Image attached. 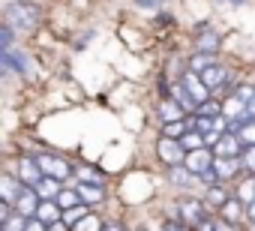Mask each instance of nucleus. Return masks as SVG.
Segmentation results:
<instances>
[{
    "instance_id": "obj_14",
    "label": "nucleus",
    "mask_w": 255,
    "mask_h": 231,
    "mask_svg": "<svg viewBox=\"0 0 255 231\" xmlns=\"http://www.w3.org/2000/svg\"><path fill=\"white\" fill-rule=\"evenodd\" d=\"M213 153H216V156H240V153H243V141H240L234 132H225V135H219V141L213 144Z\"/></svg>"
},
{
    "instance_id": "obj_39",
    "label": "nucleus",
    "mask_w": 255,
    "mask_h": 231,
    "mask_svg": "<svg viewBox=\"0 0 255 231\" xmlns=\"http://www.w3.org/2000/svg\"><path fill=\"white\" fill-rule=\"evenodd\" d=\"M135 3L144 9H156V6H162V0H135Z\"/></svg>"
},
{
    "instance_id": "obj_21",
    "label": "nucleus",
    "mask_w": 255,
    "mask_h": 231,
    "mask_svg": "<svg viewBox=\"0 0 255 231\" xmlns=\"http://www.w3.org/2000/svg\"><path fill=\"white\" fill-rule=\"evenodd\" d=\"M36 219H42L45 225L60 222V219H63V207H60L57 201H42V204H39V210H36Z\"/></svg>"
},
{
    "instance_id": "obj_28",
    "label": "nucleus",
    "mask_w": 255,
    "mask_h": 231,
    "mask_svg": "<svg viewBox=\"0 0 255 231\" xmlns=\"http://www.w3.org/2000/svg\"><path fill=\"white\" fill-rule=\"evenodd\" d=\"M84 216H90V210H87V204H78V207H69V210H63V222L72 228V225H78Z\"/></svg>"
},
{
    "instance_id": "obj_10",
    "label": "nucleus",
    "mask_w": 255,
    "mask_h": 231,
    "mask_svg": "<svg viewBox=\"0 0 255 231\" xmlns=\"http://www.w3.org/2000/svg\"><path fill=\"white\" fill-rule=\"evenodd\" d=\"M21 192H24V183L18 180V174H9V171H0V198H3L6 204H15Z\"/></svg>"
},
{
    "instance_id": "obj_18",
    "label": "nucleus",
    "mask_w": 255,
    "mask_h": 231,
    "mask_svg": "<svg viewBox=\"0 0 255 231\" xmlns=\"http://www.w3.org/2000/svg\"><path fill=\"white\" fill-rule=\"evenodd\" d=\"M75 189H78V195H81V204H99V201L105 198L102 183H78Z\"/></svg>"
},
{
    "instance_id": "obj_46",
    "label": "nucleus",
    "mask_w": 255,
    "mask_h": 231,
    "mask_svg": "<svg viewBox=\"0 0 255 231\" xmlns=\"http://www.w3.org/2000/svg\"><path fill=\"white\" fill-rule=\"evenodd\" d=\"M105 231H123V228H120V225H108Z\"/></svg>"
},
{
    "instance_id": "obj_8",
    "label": "nucleus",
    "mask_w": 255,
    "mask_h": 231,
    "mask_svg": "<svg viewBox=\"0 0 255 231\" xmlns=\"http://www.w3.org/2000/svg\"><path fill=\"white\" fill-rule=\"evenodd\" d=\"M15 174H18V180L24 183V186H36L45 174H42V165H39V159H33V156H24L21 162H18V168H15Z\"/></svg>"
},
{
    "instance_id": "obj_49",
    "label": "nucleus",
    "mask_w": 255,
    "mask_h": 231,
    "mask_svg": "<svg viewBox=\"0 0 255 231\" xmlns=\"http://www.w3.org/2000/svg\"><path fill=\"white\" fill-rule=\"evenodd\" d=\"M138 231H147V228H138Z\"/></svg>"
},
{
    "instance_id": "obj_32",
    "label": "nucleus",
    "mask_w": 255,
    "mask_h": 231,
    "mask_svg": "<svg viewBox=\"0 0 255 231\" xmlns=\"http://www.w3.org/2000/svg\"><path fill=\"white\" fill-rule=\"evenodd\" d=\"M240 162H243V174H255V144L252 147H243Z\"/></svg>"
},
{
    "instance_id": "obj_15",
    "label": "nucleus",
    "mask_w": 255,
    "mask_h": 231,
    "mask_svg": "<svg viewBox=\"0 0 255 231\" xmlns=\"http://www.w3.org/2000/svg\"><path fill=\"white\" fill-rule=\"evenodd\" d=\"M156 114H159V120H162V123H174V120H183V117H186V111H183L171 96H162V99H159Z\"/></svg>"
},
{
    "instance_id": "obj_43",
    "label": "nucleus",
    "mask_w": 255,
    "mask_h": 231,
    "mask_svg": "<svg viewBox=\"0 0 255 231\" xmlns=\"http://www.w3.org/2000/svg\"><path fill=\"white\" fill-rule=\"evenodd\" d=\"M246 111H249V117H255V93L249 96V102H246Z\"/></svg>"
},
{
    "instance_id": "obj_44",
    "label": "nucleus",
    "mask_w": 255,
    "mask_h": 231,
    "mask_svg": "<svg viewBox=\"0 0 255 231\" xmlns=\"http://www.w3.org/2000/svg\"><path fill=\"white\" fill-rule=\"evenodd\" d=\"M246 222H255V201L246 207Z\"/></svg>"
},
{
    "instance_id": "obj_38",
    "label": "nucleus",
    "mask_w": 255,
    "mask_h": 231,
    "mask_svg": "<svg viewBox=\"0 0 255 231\" xmlns=\"http://www.w3.org/2000/svg\"><path fill=\"white\" fill-rule=\"evenodd\" d=\"M9 207H12V204H6L3 198H0V225H3V222H6V219L12 216V210H9Z\"/></svg>"
},
{
    "instance_id": "obj_48",
    "label": "nucleus",
    "mask_w": 255,
    "mask_h": 231,
    "mask_svg": "<svg viewBox=\"0 0 255 231\" xmlns=\"http://www.w3.org/2000/svg\"><path fill=\"white\" fill-rule=\"evenodd\" d=\"M228 3H234V6H240V3H243V0H228Z\"/></svg>"
},
{
    "instance_id": "obj_45",
    "label": "nucleus",
    "mask_w": 255,
    "mask_h": 231,
    "mask_svg": "<svg viewBox=\"0 0 255 231\" xmlns=\"http://www.w3.org/2000/svg\"><path fill=\"white\" fill-rule=\"evenodd\" d=\"M6 72H9V66H6V63H3V60H0V78H3V75H6Z\"/></svg>"
},
{
    "instance_id": "obj_42",
    "label": "nucleus",
    "mask_w": 255,
    "mask_h": 231,
    "mask_svg": "<svg viewBox=\"0 0 255 231\" xmlns=\"http://www.w3.org/2000/svg\"><path fill=\"white\" fill-rule=\"evenodd\" d=\"M216 231H237V228L228 225V222H222V219H216Z\"/></svg>"
},
{
    "instance_id": "obj_12",
    "label": "nucleus",
    "mask_w": 255,
    "mask_h": 231,
    "mask_svg": "<svg viewBox=\"0 0 255 231\" xmlns=\"http://www.w3.org/2000/svg\"><path fill=\"white\" fill-rule=\"evenodd\" d=\"M213 171H216L219 180L225 183V180H234V177L243 174V162H240V156H216Z\"/></svg>"
},
{
    "instance_id": "obj_33",
    "label": "nucleus",
    "mask_w": 255,
    "mask_h": 231,
    "mask_svg": "<svg viewBox=\"0 0 255 231\" xmlns=\"http://www.w3.org/2000/svg\"><path fill=\"white\" fill-rule=\"evenodd\" d=\"M24 225H27V219L15 213V216H9V219H6L3 225H0V228H3V231H24Z\"/></svg>"
},
{
    "instance_id": "obj_11",
    "label": "nucleus",
    "mask_w": 255,
    "mask_h": 231,
    "mask_svg": "<svg viewBox=\"0 0 255 231\" xmlns=\"http://www.w3.org/2000/svg\"><path fill=\"white\" fill-rule=\"evenodd\" d=\"M195 51H204V54H216L219 51V33L210 24H198V30H195Z\"/></svg>"
},
{
    "instance_id": "obj_6",
    "label": "nucleus",
    "mask_w": 255,
    "mask_h": 231,
    "mask_svg": "<svg viewBox=\"0 0 255 231\" xmlns=\"http://www.w3.org/2000/svg\"><path fill=\"white\" fill-rule=\"evenodd\" d=\"M213 162H216V153H213L210 147L192 150V153H186V159H183V165H186L195 177H201L204 171H210V168H213Z\"/></svg>"
},
{
    "instance_id": "obj_20",
    "label": "nucleus",
    "mask_w": 255,
    "mask_h": 231,
    "mask_svg": "<svg viewBox=\"0 0 255 231\" xmlns=\"http://www.w3.org/2000/svg\"><path fill=\"white\" fill-rule=\"evenodd\" d=\"M168 180H171L174 186L186 189V186H192V183H195L198 177H195V174H192V171H189L186 165H171V168H168Z\"/></svg>"
},
{
    "instance_id": "obj_24",
    "label": "nucleus",
    "mask_w": 255,
    "mask_h": 231,
    "mask_svg": "<svg viewBox=\"0 0 255 231\" xmlns=\"http://www.w3.org/2000/svg\"><path fill=\"white\" fill-rule=\"evenodd\" d=\"M213 63H216V54H204V51H195V54L189 57V63H186V66H189V72H198V75H201V72H204V69H210Z\"/></svg>"
},
{
    "instance_id": "obj_41",
    "label": "nucleus",
    "mask_w": 255,
    "mask_h": 231,
    "mask_svg": "<svg viewBox=\"0 0 255 231\" xmlns=\"http://www.w3.org/2000/svg\"><path fill=\"white\" fill-rule=\"evenodd\" d=\"M48 231H69V225L60 219V222H51V225H48Z\"/></svg>"
},
{
    "instance_id": "obj_40",
    "label": "nucleus",
    "mask_w": 255,
    "mask_h": 231,
    "mask_svg": "<svg viewBox=\"0 0 255 231\" xmlns=\"http://www.w3.org/2000/svg\"><path fill=\"white\" fill-rule=\"evenodd\" d=\"M195 231H216V219H204Z\"/></svg>"
},
{
    "instance_id": "obj_23",
    "label": "nucleus",
    "mask_w": 255,
    "mask_h": 231,
    "mask_svg": "<svg viewBox=\"0 0 255 231\" xmlns=\"http://www.w3.org/2000/svg\"><path fill=\"white\" fill-rule=\"evenodd\" d=\"M246 207L255 201V174H243V180H240V186H237V192H234Z\"/></svg>"
},
{
    "instance_id": "obj_30",
    "label": "nucleus",
    "mask_w": 255,
    "mask_h": 231,
    "mask_svg": "<svg viewBox=\"0 0 255 231\" xmlns=\"http://www.w3.org/2000/svg\"><path fill=\"white\" fill-rule=\"evenodd\" d=\"M72 231H105V225H102V222L90 213V216H84L78 225H72Z\"/></svg>"
},
{
    "instance_id": "obj_5",
    "label": "nucleus",
    "mask_w": 255,
    "mask_h": 231,
    "mask_svg": "<svg viewBox=\"0 0 255 231\" xmlns=\"http://www.w3.org/2000/svg\"><path fill=\"white\" fill-rule=\"evenodd\" d=\"M36 159H39V165H42V174H45V177L66 180V177L72 174V165H69L63 156H54V153H39Z\"/></svg>"
},
{
    "instance_id": "obj_4",
    "label": "nucleus",
    "mask_w": 255,
    "mask_h": 231,
    "mask_svg": "<svg viewBox=\"0 0 255 231\" xmlns=\"http://www.w3.org/2000/svg\"><path fill=\"white\" fill-rule=\"evenodd\" d=\"M156 153H159V159L171 168V165H183V159H186V150H183V144L177 141V138H165V135H159V141H156Z\"/></svg>"
},
{
    "instance_id": "obj_3",
    "label": "nucleus",
    "mask_w": 255,
    "mask_h": 231,
    "mask_svg": "<svg viewBox=\"0 0 255 231\" xmlns=\"http://www.w3.org/2000/svg\"><path fill=\"white\" fill-rule=\"evenodd\" d=\"M201 81L207 84L210 96H216V99H219V93H225V87H228V66L216 60L210 69H204V72H201Z\"/></svg>"
},
{
    "instance_id": "obj_25",
    "label": "nucleus",
    "mask_w": 255,
    "mask_h": 231,
    "mask_svg": "<svg viewBox=\"0 0 255 231\" xmlns=\"http://www.w3.org/2000/svg\"><path fill=\"white\" fill-rule=\"evenodd\" d=\"M195 114L198 117H222V99H207V102H201L198 108H195Z\"/></svg>"
},
{
    "instance_id": "obj_9",
    "label": "nucleus",
    "mask_w": 255,
    "mask_h": 231,
    "mask_svg": "<svg viewBox=\"0 0 255 231\" xmlns=\"http://www.w3.org/2000/svg\"><path fill=\"white\" fill-rule=\"evenodd\" d=\"M243 207H246V204H243L237 195H231V198H228V201L219 207V219H222V222H228V225H234V228H240V225L246 222V213H243Z\"/></svg>"
},
{
    "instance_id": "obj_36",
    "label": "nucleus",
    "mask_w": 255,
    "mask_h": 231,
    "mask_svg": "<svg viewBox=\"0 0 255 231\" xmlns=\"http://www.w3.org/2000/svg\"><path fill=\"white\" fill-rule=\"evenodd\" d=\"M162 231H189V228H186L180 219H174V216H171V219H165V222H162Z\"/></svg>"
},
{
    "instance_id": "obj_50",
    "label": "nucleus",
    "mask_w": 255,
    "mask_h": 231,
    "mask_svg": "<svg viewBox=\"0 0 255 231\" xmlns=\"http://www.w3.org/2000/svg\"><path fill=\"white\" fill-rule=\"evenodd\" d=\"M0 231H3V228H0Z\"/></svg>"
},
{
    "instance_id": "obj_31",
    "label": "nucleus",
    "mask_w": 255,
    "mask_h": 231,
    "mask_svg": "<svg viewBox=\"0 0 255 231\" xmlns=\"http://www.w3.org/2000/svg\"><path fill=\"white\" fill-rule=\"evenodd\" d=\"M237 138L243 141V147H252L255 144V117H249V123L237 132Z\"/></svg>"
},
{
    "instance_id": "obj_27",
    "label": "nucleus",
    "mask_w": 255,
    "mask_h": 231,
    "mask_svg": "<svg viewBox=\"0 0 255 231\" xmlns=\"http://www.w3.org/2000/svg\"><path fill=\"white\" fill-rule=\"evenodd\" d=\"M186 132H189V123H186V120H174V123H162V135H165V138H177V141H180V138H183Z\"/></svg>"
},
{
    "instance_id": "obj_13",
    "label": "nucleus",
    "mask_w": 255,
    "mask_h": 231,
    "mask_svg": "<svg viewBox=\"0 0 255 231\" xmlns=\"http://www.w3.org/2000/svg\"><path fill=\"white\" fill-rule=\"evenodd\" d=\"M39 195H36V189H30V186H24V192L18 195V201L12 204L15 207V213L18 216H24V219H30V216H36V210H39Z\"/></svg>"
},
{
    "instance_id": "obj_37",
    "label": "nucleus",
    "mask_w": 255,
    "mask_h": 231,
    "mask_svg": "<svg viewBox=\"0 0 255 231\" xmlns=\"http://www.w3.org/2000/svg\"><path fill=\"white\" fill-rule=\"evenodd\" d=\"M24 231H48V225H45L42 219H36V216H30V219H27V225H24Z\"/></svg>"
},
{
    "instance_id": "obj_17",
    "label": "nucleus",
    "mask_w": 255,
    "mask_h": 231,
    "mask_svg": "<svg viewBox=\"0 0 255 231\" xmlns=\"http://www.w3.org/2000/svg\"><path fill=\"white\" fill-rule=\"evenodd\" d=\"M33 189H36L39 201H57V195H60V180H54V177H42Z\"/></svg>"
},
{
    "instance_id": "obj_29",
    "label": "nucleus",
    "mask_w": 255,
    "mask_h": 231,
    "mask_svg": "<svg viewBox=\"0 0 255 231\" xmlns=\"http://www.w3.org/2000/svg\"><path fill=\"white\" fill-rule=\"evenodd\" d=\"M57 204H60L63 210H69V207H78V204H81V195H78V189H60V195H57Z\"/></svg>"
},
{
    "instance_id": "obj_26",
    "label": "nucleus",
    "mask_w": 255,
    "mask_h": 231,
    "mask_svg": "<svg viewBox=\"0 0 255 231\" xmlns=\"http://www.w3.org/2000/svg\"><path fill=\"white\" fill-rule=\"evenodd\" d=\"M180 144H183V150L186 153H192V150H201V147H207V141H204V135L198 132V129H189L183 138H180Z\"/></svg>"
},
{
    "instance_id": "obj_2",
    "label": "nucleus",
    "mask_w": 255,
    "mask_h": 231,
    "mask_svg": "<svg viewBox=\"0 0 255 231\" xmlns=\"http://www.w3.org/2000/svg\"><path fill=\"white\" fill-rule=\"evenodd\" d=\"M207 204L201 201V198H192V195H186V198H180L177 204H174V219H180L186 228H198L204 219H210L207 216Z\"/></svg>"
},
{
    "instance_id": "obj_19",
    "label": "nucleus",
    "mask_w": 255,
    "mask_h": 231,
    "mask_svg": "<svg viewBox=\"0 0 255 231\" xmlns=\"http://www.w3.org/2000/svg\"><path fill=\"white\" fill-rule=\"evenodd\" d=\"M168 96H171V99H174V102H177V105H180V108H183L186 114H195V102H192V96L186 93V87H183L180 81H174V84H171Z\"/></svg>"
},
{
    "instance_id": "obj_16",
    "label": "nucleus",
    "mask_w": 255,
    "mask_h": 231,
    "mask_svg": "<svg viewBox=\"0 0 255 231\" xmlns=\"http://www.w3.org/2000/svg\"><path fill=\"white\" fill-rule=\"evenodd\" d=\"M246 102L237 96V93H228L225 99H222V117L225 120H237V117H246Z\"/></svg>"
},
{
    "instance_id": "obj_47",
    "label": "nucleus",
    "mask_w": 255,
    "mask_h": 231,
    "mask_svg": "<svg viewBox=\"0 0 255 231\" xmlns=\"http://www.w3.org/2000/svg\"><path fill=\"white\" fill-rule=\"evenodd\" d=\"M246 231H255V222H246Z\"/></svg>"
},
{
    "instance_id": "obj_34",
    "label": "nucleus",
    "mask_w": 255,
    "mask_h": 231,
    "mask_svg": "<svg viewBox=\"0 0 255 231\" xmlns=\"http://www.w3.org/2000/svg\"><path fill=\"white\" fill-rule=\"evenodd\" d=\"M75 174L81 177V183H102V180H99V174H96L93 168H75Z\"/></svg>"
},
{
    "instance_id": "obj_7",
    "label": "nucleus",
    "mask_w": 255,
    "mask_h": 231,
    "mask_svg": "<svg viewBox=\"0 0 255 231\" xmlns=\"http://www.w3.org/2000/svg\"><path fill=\"white\" fill-rule=\"evenodd\" d=\"M180 84H183V87H186V93L192 96L195 108H198L201 102L213 99V96H210V90H207V84L201 81V75H198V72H189V69H186V72H183V78H180Z\"/></svg>"
},
{
    "instance_id": "obj_1",
    "label": "nucleus",
    "mask_w": 255,
    "mask_h": 231,
    "mask_svg": "<svg viewBox=\"0 0 255 231\" xmlns=\"http://www.w3.org/2000/svg\"><path fill=\"white\" fill-rule=\"evenodd\" d=\"M3 18L12 30H33L42 21V9L36 3H30V0H15V3L6 6Z\"/></svg>"
},
{
    "instance_id": "obj_35",
    "label": "nucleus",
    "mask_w": 255,
    "mask_h": 231,
    "mask_svg": "<svg viewBox=\"0 0 255 231\" xmlns=\"http://www.w3.org/2000/svg\"><path fill=\"white\" fill-rule=\"evenodd\" d=\"M12 33H15V30H12L9 24H0V48H9V45H12Z\"/></svg>"
},
{
    "instance_id": "obj_22",
    "label": "nucleus",
    "mask_w": 255,
    "mask_h": 231,
    "mask_svg": "<svg viewBox=\"0 0 255 231\" xmlns=\"http://www.w3.org/2000/svg\"><path fill=\"white\" fill-rule=\"evenodd\" d=\"M228 198H231V192H228L222 183H216V186H210V189H207V198H204V204H207L210 210H216V213H219V207H222Z\"/></svg>"
}]
</instances>
